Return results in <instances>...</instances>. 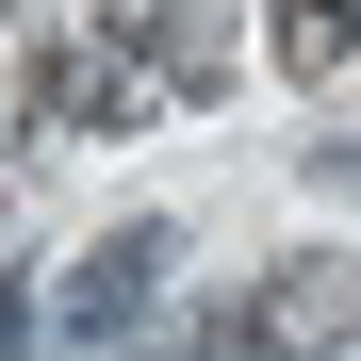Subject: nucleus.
<instances>
[{
    "label": "nucleus",
    "instance_id": "7ed1b4c3",
    "mask_svg": "<svg viewBox=\"0 0 361 361\" xmlns=\"http://www.w3.org/2000/svg\"><path fill=\"white\" fill-rule=\"evenodd\" d=\"M164 279H180V230H164V214H132V230H99V247L66 263V329H82V345H115L132 312H164Z\"/></svg>",
    "mask_w": 361,
    "mask_h": 361
},
{
    "label": "nucleus",
    "instance_id": "f03ea898",
    "mask_svg": "<svg viewBox=\"0 0 361 361\" xmlns=\"http://www.w3.org/2000/svg\"><path fill=\"white\" fill-rule=\"evenodd\" d=\"M17 82H33V115H66V132H148V99H164V66H148L115 17L33 33V66H17Z\"/></svg>",
    "mask_w": 361,
    "mask_h": 361
},
{
    "label": "nucleus",
    "instance_id": "423d86ee",
    "mask_svg": "<svg viewBox=\"0 0 361 361\" xmlns=\"http://www.w3.org/2000/svg\"><path fill=\"white\" fill-rule=\"evenodd\" d=\"M148 361H180V345H148Z\"/></svg>",
    "mask_w": 361,
    "mask_h": 361
},
{
    "label": "nucleus",
    "instance_id": "0eeeda50",
    "mask_svg": "<svg viewBox=\"0 0 361 361\" xmlns=\"http://www.w3.org/2000/svg\"><path fill=\"white\" fill-rule=\"evenodd\" d=\"M0 17H17V0H0Z\"/></svg>",
    "mask_w": 361,
    "mask_h": 361
},
{
    "label": "nucleus",
    "instance_id": "39448f33",
    "mask_svg": "<svg viewBox=\"0 0 361 361\" xmlns=\"http://www.w3.org/2000/svg\"><path fill=\"white\" fill-rule=\"evenodd\" d=\"M0 361H33V312H17V279H0Z\"/></svg>",
    "mask_w": 361,
    "mask_h": 361
},
{
    "label": "nucleus",
    "instance_id": "20e7f679",
    "mask_svg": "<svg viewBox=\"0 0 361 361\" xmlns=\"http://www.w3.org/2000/svg\"><path fill=\"white\" fill-rule=\"evenodd\" d=\"M263 49H279V82H329L361 49V0H263Z\"/></svg>",
    "mask_w": 361,
    "mask_h": 361
},
{
    "label": "nucleus",
    "instance_id": "f257e3e1",
    "mask_svg": "<svg viewBox=\"0 0 361 361\" xmlns=\"http://www.w3.org/2000/svg\"><path fill=\"white\" fill-rule=\"evenodd\" d=\"M345 329H361V263L345 247H295V263H263V295H230V312L180 329V361H312Z\"/></svg>",
    "mask_w": 361,
    "mask_h": 361
}]
</instances>
